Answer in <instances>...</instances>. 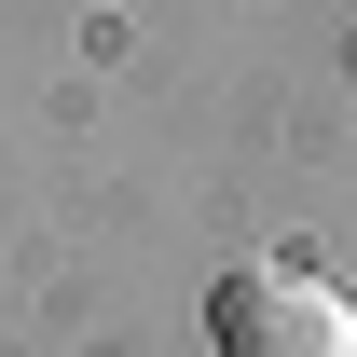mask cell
Segmentation results:
<instances>
[{
  "label": "cell",
  "mask_w": 357,
  "mask_h": 357,
  "mask_svg": "<svg viewBox=\"0 0 357 357\" xmlns=\"http://www.w3.org/2000/svg\"><path fill=\"white\" fill-rule=\"evenodd\" d=\"M206 330H220V357H357V303L330 289V275H303V261L220 275Z\"/></svg>",
  "instance_id": "1"
}]
</instances>
